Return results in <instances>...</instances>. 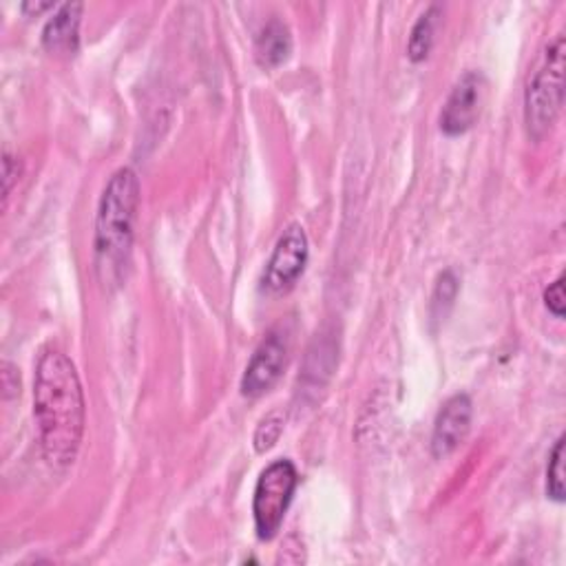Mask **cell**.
I'll return each mask as SVG.
<instances>
[{
    "mask_svg": "<svg viewBox=\"0 0 566 566\" xmlns=\"http://www.w3.org/2000/svg\"><path fill=\"white\" fill-rule=\"evenodd\" d=\"M34 417L45 460L56 469L76 463L85 436V390L74 360L49 349L41 356L34 379Z\"/></svg>",
    "mask_w": 566,
    "mask_h": 566,
    "instance_id": "1",
    "label": "cell"
},
{
    "mask_svg": "<svg viewBox=\"0 0 566 566\" xmlns=\"http://www.w3.org/2000/svg\"><path fill=\"white\" fill-rule=\"evenodd\" d=\"M140 204V179L131 168H120L104 186L96 215V275L104 290L122 286L133 248V226Z\"/></svg>",
    "mask_w": 566,
    "mask_h": 566,
    "instance_id": "2",
    "label": "cell"
},
{
    "mask_svg": "<svg viewBox=\"0 0 566 566\" xmlns=\"http://www.w3.org/2000/svg\"><path fill=\"white\" fill-rule=\"evenodd\" d=\"M564 104V36L544 52L524 93V124L533 140H542L555 124Z\"/></svg>",
    "mask_w": 566,
    "mask_h": 566,
    "instance_id": "3",
    "label": "cell"
},
{
    "mask_svg": "<svg viewBox=\"0 0 566 566\" xmlns=\"http://www.w3.org/2000/svg\"><path fill=\"white\" fill-rule=\"evenodd\" d=\"M299 485L297 467L290 460H275L257 480L253 513L259 540H273L284 524L286 511Z\"/></svg>",
    "mask_w": 566,
    "mask_h": 566,
    "instance_id": "4",
    "label": "cell"
},
{
    "mask_svg": "<svg viewBox=\"0 0 566 566\" xmlns=\"http://www.w3.org/2000/svg\"><path fill=\"white\" fill-rule=\"evenodd\" d=\"M308 257H310V242H308L303 226L290 224L281 233V237L273 251V257L266 266L264 290L270 295L288 292L303 275V270L308 266Z\"/></svg>",
    "mask_w": 566,
    "mask_h": 566,
    "instance_id": "5",
    "label": "cell"
},
{
    "mask_svg": "<svg viewBox=\"0 0 566 566\" xmlns=\"http://www.w3.org/2000/svg\"><path fill=\"white\" fill-rule=\"evenodd\" d=\"M485 100H487V78L480 71H467L454 85L441 111V131L452 137L467 133L478 122Z\"/></svg>",
    "mask_w": 566,
    "mask_h": 566,
    "instance_id": "6",
    "label": "cell"
},
{
    "mask_svg": "<svg viewBox=\"0 0 566 566\" xmlns=\"http://www.w3.org/2000/svg\"><path fill=\"white\" fill-rule=\"evenodd\" d=\"M288 356V341L284 332L273 330L255 349L244 376H242V395L257 399L266 395L284 371Z\"/></svg>",
    "mask_w": 566,
    "mask_h": 566,
    "instance_id": "7",
    "label": "cell"
},
{
    "mask_svg": "<svg viewBox=\"0 0 566 566\" xmlns=\"http://www.w3.org/2000/svg\"><path fill=\"white\" fill-rule=\"evenodd\" d=\"M471 399L467 395H456L445 401L432 436V452L436 458H445L460 447L471 430Z\"/></svg>",
    "mask_w": 566,
    "mask_h": 566,
    "instance_id": "8",
    "label": "cell"
},
{
    "mask_svg": "<svg viewBox=\"0 0 566 566\" xmlns=\"http://www.w3.org/2000/svg\"><path fill=\"white\" fill-rule=\"evenodd\" d=\"M80 19H82L80 3L60 5L45 25V32H43L45 49L58 56H74L80 45Z\"/></svg>",
    "mask_w": 566,
    "mask_h": 566,
    "instance_id": "9",
    "label": "cell"
},
{
    "mask_svg": "<svg viewBox=\"0 0 566 566\" xmlns=\"http://www.w3.org/2000/svg\"><path fill=\"white\" fill-rule=\"evenodd\" d=\"M290 52H292V36L288 25L273 19L257 36V43H255L257 63L266 69H273L286 63Z\"/></svg>",
    "mask_w": 566,
    "mask_h": 566,
    "instance_id": "10",
    "label": "cell"
},
{
    "mask_svg": "<svg viewBox=\"0 0 566 566\" xmlns=\"http://www.w3.org/2000/svg\"><path fill=\"white\" fill-rule=\"evenodd\" d=\"M441 16V8L432 5L414 25L408 43V56L412 63H423L434 45V32H436V21Z\"/></svg>",
    "mask_w": 566,
    "mask_h": 566,
    "instance_id": "11",
    "label": "cell"
},
{
    "mask_svg": "<svg viewBox=\"0 0 566 566\" xmlns=\"http://www.w3.org/2000/svg\"><path fill=\"white\" fill-rule=\"evenodd\" d=\"M546 493L555 502L564 500V436L557 439L551 452V460L546 467Z\"/></svg>",
    "mask_w": 566,
    "mask_h": 566,
    "instance_id": "12",
    "label": "cell"
},
{
    "mask_svg": "<svg viewBox=\"0 0 566 566\" xmlns=\"http://www.w3.org/2000/svg\"><path fill=\"white\" fill-rule=\"evenodd\" d=\"M456 292H458V279L452 270H445L439 277V284L434 290V310H439L441 306H452L456 299Z\"/></svg>",
    "mask_w": 566,
    "mask_h": 566,
    "instance_id": "13",
    "label": "cell"
},
{
    "mask_svg": "<svg viewBox=\"0 0 566 566\" xmlns=\"http://www.w3.org/2000/svg\"><path fill=\"white\" fill-rule=\"evenodd\" d=\"M281 430H284V425H281V421H279L275 414L268 417V419H264L262 425H259V430H257V434H255V447H257V452L270 450V447L277 443Z\"/></svg>",
    "mask_w": 566,
    "mask_h": 566,
    "instance_id": "14",
    "label": "cell"
},
{
    "mask_svg": "<svg viewBox=\"0 0 566 566\" xmlns=\"http://www.w3.org/2000/svg\"><path fill=\"white\" fill-rule=\"evenodd\" d=\"M544 303L548 312H553L557 319L564 317V277L562 275L544 290Z\"/></svg>",
    "mask_w": 566,
    "mask_h": 566,
    "instance_id": "15",
    "label": "cell"
},
{
    "mask_svg": "<svg viewBox=\"0 0 566 566\" xmlns=\"http://www.w3.org/2000/svg\"><path fill=\"white\" fill-rule=\"evenodd\" d=\"M19 175H21L19 159L10 151H5V155H3V200H5V204L10 200L14 184L19 181Z\"/></svg>",
    "mask_w": 566,
    "mask_h": 566,
    "instance_id": "16",
    "label": "cell"
},
{
    "mask_svg": "<svg viewBox=\"0 0 566 566\" xmlns=\"http://www.w3.org/2000/svg\"><path fill=\"white\" fill-rule=\"evenodd\" d=\"M14 367H12V363H3V395H5V399H12L14 395H19V379L16 381H12V376H14Z\"/></svg>",
    "mask_w": 566,
    "mask_h": 566,
    "instance_id": "17",
    "label": "cell"
},
{
    "mask_svg": "<svg viewBox=\"0 0 566 566\" xmlns=\"http://www.w3.org/2000/svg\"><path fill=\"white\" fill-rule=\"evenodd\" d=\"M49 10H58L56 3H25L23 5V12L34 14V16H41L43 12H49Z\"/></svg>",
    "mask_w": 566,
    "mask_h": 566,
    "instance_id": "18",
    "label": "cell"
}]
</instances>
